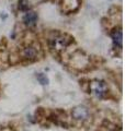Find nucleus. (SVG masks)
<instances>
[{
  "instance_id": "f257e3e1",
  "label": "nucleus",
  "mask_w": 125,
  "mask_h": 131,
  "mask_svg": "<svg viewBox=\"0 0 125 131\" xmlns=\"http://www.w3.org/2000/svg\"><path fill=\"white\" fill-rule=\"evenodd\" d=\"M90 90L97 97L102 98L108 92V86L103 81H93L90 84Z\"/></svg>"
},
{
  "instance_id": "f03ea898",
  "label": "nucleus",
  "mask_w": 125,
  "mask_h": 131,
  "mask_svg": "<svg viewBox=\"0 0 125 131\" xmlns=\"http://www.w3.org/2000/svg\"><path fill=\"white\" fill-rule=\"evenodd\" d=\"M70 39H72V38H69V39L66 38L65 35L56 36V37H54V38L51 39V46H52L53 49H56V50H61V49H64L65 47H67L69 45Z\"/></svg>"
},
{
  "instance_id": "7ed1b4c3",
  "label": "nucleus",
  "mask_w": 125,
  "mask_h": 131,
  "mask_svg": "<svg viewBox=\"0 0 125 131\" xmlns=\"http://www.w3.org/2000/svg\"><path fill=\"white\" fill-rule=\"evenodd\" d=\"M72 115L76 120H86L89 116V112L83 106H77V107H75L73 109Z\"/></svg>"
},
{
  "instance_id": "20e7f679",
  "label": "nucleus",
  "mask_w": 125,
  "mask_h": 131,
  "mask_svg": "<svg viewBox=\"0 0 125 131\" xmlns=\"http://www.w3.org/2000/svg\"><path fill=\"white\" fill-rule=\"evenodd\" d=\"M23 21L29 27L34 26L36 24V22H37V14L33 11H28L25 13V15H24V18H23Z\"/></svg>"
},
{
  "instance_id": "39448f33",
  "label": "nucleus",
  "mask_w": 125,
  "mask_h": 131,
  "mask_svg": "<svg viewBox=\"0 0 125 131\" xmlns=\"http://www.w3.org/2000/svg\"><path fill=\"white\" fill-rule=\"evenodd\" d=\"M111 37L113 39V43L114 45L119 47H122V31H121V28H114L113 31L111 33Z\"/></svg>"
},
{
  "instance_id": "423d86ee",
  "label": "nucleus",
  "mask_w": 125,
  "mask_h": 131,
  "mask_svg": "<svg viewBox=\"0 0 125 131\" xmlns=\"http://www.w3.org/2000/svg\"><path fill=\"white\" fill-rule=\"evenodd\" d=\"M23 55L25 58H29V59H33L34 57L36 56V51H35V49L33 48V47H28L24 49V51H23Z\"/></svg>"
},
{
  "instance_id": "0eeeda50",
  "label": "nucleus",
  "mask_w": 125,
  "mask_h": 131,
  "mask_svg": "<svg viewBox=\"0 0 125 131\" xmlns=\"http://www.w3.org/2000/svg\"><path fill=\"white\" fill-rule=\"evenodd\" d=\"M37 80H39L42 84H47V78L46 77H44L42 73H40V74H37Z\"/></svg>"
}]
</instances>
